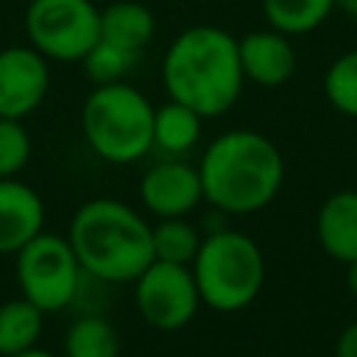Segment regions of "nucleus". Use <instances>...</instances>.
Segmentation results:
<instances>
[{
	"label": "nucleus",
	"mask_w": 357,
	"mask_h": 357,
	"mask_svg": "<svg viewBox=\"0 0 357 357\" xmlns=\"http://www.w3.org/2000/svg\"><path fill=\"white\" fill-rule=\"evenodd\" d=\"M204 201L223 215H254L282 190V151L259 131L231 128L218 134L198 162Z\"/></svg>",
	"instance_id": "1"
},
{
	"label": "nucleus",
	"mask_w": 357,
	"mask_h": 357,
	"mask_svg": "<svg viewBox=\"0 0 357 357\" xmlns=\"http://www.w3.org/2000/svg\"><path fill=\"white\" fill-rule=\"evenodd\" d=\"M162 84L170 100L195 109L204 120L226 114L245 84L237 39L218 25H192L165 50Z\"/></svg>",
	"instance_id": "2"
},
{
	"label": "nucleus",
	"mask_w": 357,
	"mask_h": 357,
	"mask_svg": "<svg viewBox=\"0 0 357 357\" xmlns=\"http://www.w3.org/2000/svg\"><path fill=\"white\" fill-rule=\"evenodd\" d=\"M67 240L84 276L106 284H131L153 262L151 223L120 198L84 201L70 220Z\"/></svg>",
	"instance_id": "3"
},
{
	"label": "nucleus",
	"mask_w": 357,
	"mask_h": 357,
	"mask_svg": "<svg viewBox=\"0 0 357 357\" xmlns=\"http://www.w3.org/2000/svg\"><path fill=\"white\" fill-rule=\"evenodd\" d=\"M153 103L128 81L98 84L81 106V134L109 165H131L153 151Z\"/></svg>",
	"instance_id": "4"
},
{
	"label": "nucleus",
	"mask_w": 357,
	"mask_h": 357,
	"mask_svg": "<svg viewBox=\"0 0 357 357\" xmlns=\"http://www.w3.org/2000/svg\"><path fill=\"white\" fill-rule=\"evenodd\" d=\"M201 304L215 312L245 310L265 284V257L259 245L234 229L209 231L190 265Z\"/></svg>",
	"instance_id": "5"
},
{
	"label": "nucleus",
	"mask_w": 357,
	"mask_h": 357,
	"mask_svg": "<svg viewBox=\"0 0 357 357\" xmlns=\"http://www.w3.org/2000/svg\"><path fill=\"white\" fill-rule=\"evenodd\" d=\"M14 276L20 296L47 315L67 310L78 298L84 268L64 234L42 229L14 254Z\"/></svg>",
	"instance_id": "6"
},
{
	"label": "nucleus",
	"mask_w": 357,
	"mask_h": 357,
	"mask_svg": "<svg viewBox=\"0 0 357 357\" xmlns=\"http://www.w3.org/2000/svg\"><path fill=\"white\" fill-rule=\"evenodd\" d=\"M100 8L92 0H31L25 33L47 61H81L98 42Z\"/></svg>",
	"instance_id": "7"
},
{
	"label": "nucleus",
	"mask_w": 357,
	"mask_h": 357,
	"mask_svg": "<svg viewBox=\"0 0 357 357\" xmlns=\"http://www.w3.org/2000/svg\"><path fill=\"white\" fill-rule=\"evenodd\" d=\"M131 284L139 318L159 332L184 329L204 307L190 265L153 259Z\"/></svg>",
	"instance_id": "8"
},
{
	"label": "nucleus",
	"mask_w": 357,
	"mask_h": 357,
	"mask_svg": "<svg viewBox=\"0 0 357 357\" xmlns=\"http://www.w3.org/2000/svg\"><path fill=\"white\" fill-rule=\"evenodd\" d=\"M50 89L47 59L31 45L0 50V117L25 120L33 114Z\"/></svg>",
	"instance_id": "9"
},
{
	"label": "nucleus",
	"mask_w": 357,
	"mask_h": 357,
	"mask_svg": "<svg viewBox=\"0 0 357 357\" xmlns=\"http://www.w3.org/2000/svg\"><path fill=\"white\" fill-rule=\"evenodd\" d=\"M139 201L156 220L187 218L204 201L198 165H190L181 156L153 162L139 178Z\"/></svg>",
	"instance_id": "10"
},
{
	"label": "nucleus",
	"mask_w": 357,
	"mask_h": 357,
	"mask_svg": "<svg viewBox=\"0 0 357 357\" xmlns=\"http://www.w3.org/2000/svg\"><path fill=\"white\" fill-rule=\"evenodd\" d=\"M237 50H240V67L245 81L268 89L287 84L298 64L290 36L273 28L245 33L243 39H237Z\"/></svg>",
	"instance_id": "11"
},
{
	"label": "nucleus",
	"mask_w": 357,
	"mask_h": 357,
	"mask_svg": "<svg viewBox=\"0 0 357 357\" xmlns=\"http://www.w3.org/2000/svg\"><path fill=\"white\" fill-rule=\"evenodd\" d=\"M45 229L42 195L17 176L0 178V257H14Z\"/></svg>",
	"instance_id": "12"
},
{
	"label": "nucleus",
	"mask_w": 357,
	"mask_h": 357,
	"mask_svg": "<svg viewBox=\"0 0 357 357\" xmlns=\"http://www.w3.org/2000/svg\"><path fill=\"white\" fill-rule=\"evenodd\" d=\"M321 248L337 259L351 262L357 259V190H340L324 201L315 220Z\"/></svg>",
	"instance_id": "13"
},
{
	"label": "nucleus",
	"mask_w": 357,
	"mask_h": 357,
	"mask_svg": "<svg viewBox=\"0 0 357 357\" xmlns=\"http://www.w3.org/2000/svg\"><path fill=\"white\" fill-rule=\"evenodd\" d=\"M153 31H156L153 11L137 0H117V3H109L106 8H100L98 39L128 53V56L139 59V53L153 39Z\"/></svg>",
	"instance_id": "14"
},
{
	"label": "nucleus",
	"mask_w": 357,
	"mask_h": 357,
	"mask_svg": "<svg viewBox=\"0 0 357 357\" xmlns=\"http://www.w3.org/2000/svg\"><path fill=\"white\" fill-rule=\"evenodd\" d=\"M201 128L204 117L178 100L167 98V103L153 109V148L165 156L190 153L201 139Z\"/></svg>",
	"instance_id": "15"
},
{
	"label": "nucleus",
	"mask_w": 357,
	"mask_h": 357,
	"mask_svg": "<svg viewBox=\"0 0 357 357\" xmlns=\"http://www.w3.org/2000/svg\"><path fill=\"white\" fill-rule=\"evenodd\" d=\"M45 332V312L25 296L0 301V357L33 349Z\"/></svg>",
	"instance_id": "16"
},
{
	"label": "nucleus",
	"mask_w": 357,
	"mask_h": 357,
	"mask_svg": "<svg viewBox=\"0 0 357 357\" xmlns=\"http://www.w3.org/2000/svg\"><path fill=\"white\" fill-rule=\"evenodd\" d=\"M61 349L64 357H117L120 335L109 318L98 312H84L67 326Z\"/></svg>",
	"instance_id": "17"
},
{
	"label": "nucleus",
	"mask_w": 357,
	"mask_h": 357,
	"mask_svg": "<svg viewBox=\"0 0 357 357\" xmlns=\"http://www.w3.org/2000/svg\"><path fill=\"white\" fill-rule=\"evenodd\" d=\"M335 8H337L335 0H262V14L268 20V28L287 36L312 33L318 25L329 20Z\"/></svg>",
	"instance_id": "18"
},
{
	"label": "nucleus",
	"mask_w": 357,
	"mask_h": 357,
	"mask_svg": "<svg viewBox=\"0 0 357 357\" xmlns=\"http://www.w3.org/2000/svg\"><path fill=\"white\" fill-rule=\"evenodd\" d=\"M151 240H153V259L192 265L204 237L187 218H162L151 223Z\"/></svg>",
	"instance_id": "19"
},
{
	"label": "nucleus",
	"mask_w": 357,
	"mask_h": 357,
	"mask_svg": "<svg viewBox=\"0 0 357 357\" xmlns=\"http://www.w3.org/2000/svg\"><path fill=\"white\" fill-rule=\"evenodd\" d=\"M324 95L335 112L357 117V50L340 53L324 73Z\"/></svg>",
	"instance_id": "20"
},
{
	"label": "nucleus",
	"mask_w": 357,
	"mask_h": 357,
	"mask_svg": "<svg viewBox=\"0 0 357 357\" xmlns=\"http://www.w3.org/2000/svg\"><path fill=\"white\" fill-rule=\"evenodd\" d=\"M137 61H139L137 56H128V53H123V50H117V47H112V45H106V42L98 39L89 47V53L81 59V67H84L86 78L98 86V84L123 81L134 70Z\"/></svg>",
	"instance_id": "21"
},
{
	"label": "nucleus",
	"mask_w": 357,
	"mask_h": 357,
	"mask_svg": "<svg viewBox=\"0 0 357 357\" xmlns=\"http://www.w3.org/2000/svg\"><path fill=\"white\" fill-rule=\"evenodd\" d=\"M31 162V134L22 120L0 117V178L20 176Z\"/></svg>",
	"instance_id": "22"
},
{
	"label": "nucleus",
	"mask_w": 357,
	"mask_h": 357,
	"mask_svg": "<svg viewBox=\"0 0 357 357\" xmlns=\"http://www.w3.org/2000/svg\"><path fill=\"white\" fill-rule=\"evenodd\" d=\"M335 357H357V321L340 332L335 343Z\"/></svg>",
	"instance_id": "23"
},
{
	"label": "nucleus",
	"mask_w": 357,
	"mask_h": 357,
	"mask_svg": "<svg viewBox=\"0 0 357 357\" xmlns=\"http://www.w3.org/2000/svg\"><path fill=\"white\" fill-rule=\"evenodd\" d=\"M346 284H349L351 296H357V259L346 262Z\"/></svg>",
	"instance_id": "24"
},
{
	"label": "nucleus",
	"mask_w": 357,
	"mask_h": 357,
	"mask_svg": "<svg viewBox=\"0 0 357 357\" xmlns=\"http://www.w3.org/2000/svg\"><path fill=\"white\" fill-rule=\"evenodd\" d=\"M11 357H56L53 351H47V349H39V346H33V349H25V351H20V354H11Z\"/></svg>",
	"instance_id": "25"
},
{
	"label": "nucleus",
	"mask_w": 357,
	"mask_h": 357,
	"mask_svg": "<svg viewBox=\"0 0 357 357\" xmlns=\"http://www.w3.org/2000/svg\"><path fill=\"white\" fill-rule=\"evenodd\" d=\"M340 11H346L349 17H357V0H335Z\"/></svg>",
	"instance_id": "26"
}]
</instances>
